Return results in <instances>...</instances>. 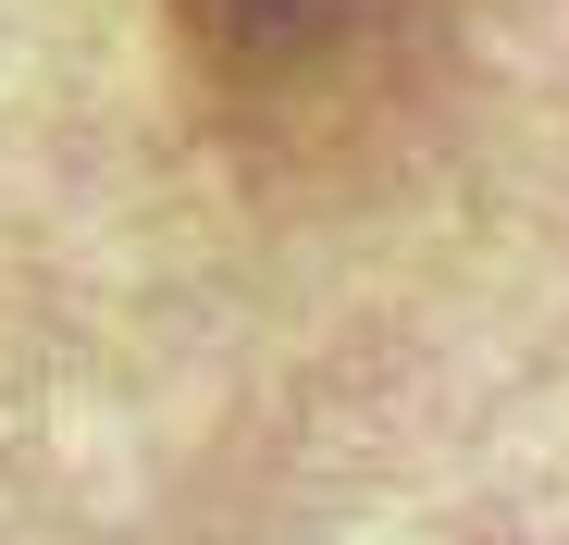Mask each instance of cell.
<instances>
[{
    "label": "cell",
    "mask_w": 569,
    "mask_h": 545,
    "mask_svg": "<svg viewBox=\"0 0 569 545\" xmlns=\"http://www.w3.org/2000/svg\"><path fill=\"white\" fill-rule=\"evenodd\" d=\"M199 87L248 125L335 137L421 75L446 0H161Z\"/></svg>",
    "instance_id": "1"
}]
</instances>
